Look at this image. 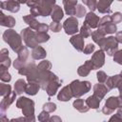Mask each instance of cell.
<instances>
[{"mask_svg": "<svg viewBox=\"0 0 122 122\" xmlns=\"http://www.w3.org/2000/svg\"><path fill=\"white\" fill-rule=\"evenodd\" d=\"M60 85H61V82L59 81V79H58L57 76H56V77H55L54 79H52V80L49 83V85L47 86V88H46L47 93H48L50 96L54 95L55 92H56V91H57V89L60 87Z\"/></svg>", "mask_w": 122, "mask_h": 122, "instance_id": "5bb4252c", "label": "cell"}, {"mask_svg": "<svg viewBox=\"0 0 122 122\" xmlns=\"http://www.w3.org/2000/svg\"><path fill=\"white\" fill-rule=\"evenodd\" d=\"M3 38L4 40L10 46V48L18 52L21 49H22V41H21V37L19 36V34H17L13 30H8L4 32L3 34Z\"/></svg>", "mask_w": 122, "mask_h": 122, "instance_id": "7a4b0ae2", "label": "cell"}, {"mask_svg": "<svg viewBox=\"0 0 122 122\" xmlns=\"http://www.w3.org/2000/svg\"><path fill=\"white\" fill-rule=\"evenodd\" d=\"M111 19H112V22L113 24H117V23H120L122 21V14L120 12H114L112 16H111Z\"/></svg>", "mask_w": 122, "mask_h": 122, "instance_id": "f35d334b", "label": "cell"}, {"mask_svg": "<svg viewBox=\"0 0 122 122\" xmlns=\"http://www.w3.org/2000/svg\"><path fill=\"white\" fill-rule=\"evenodd\" d=\"M91 70H92V63H91L90 60H88V61L85 62L84 65H82V66H80V67L78 68L77 72H78V74L81 75V76H87V75L90 73Z\"/></svg>", "mask_w": 122, "mask_h": 122, "instance_id": "603a6c76", "label": "cell"}, {"mask_svg": "<svg viewBox=\"0 0 122 122\" xmlns=\"http://www.w3.org/2000/svg\"><path fill=\"white\" fill-rule=\"evenodd\" d=\"M61 24L59 22H52L51 25H50V29L54 31V32H58L60 30H61Z\"/></svg>", "mask_w": 122, "mask_h": 122, "instance_id": "ee69618b", "label": "cell"}, {"mask_svg": "<svg viewBox=\"0 0 122 122\" xmlns=\"http://www.w3.org/2000/svg\"><path fill=\"white\" fill-rule=\"evenodd\" d=\"M43 110L48 112H52L56 110V105L54 103H51V102H48L46 103L44 106H43Z\"/></svg>", "mask_w": 122, "mask_h": 122, "instance_id": "8d00e7d4", "label": "cell"}, {"mask_svg": "<svg viewBox=\"0 0 122 122\" xmlns=\"http://www.w3.org/2000/svg\"><path fill=\"white\" fill-rule=\"evenodd\" d=\"M49 122H62L61 121V118L59 117V116H52V117H51L50 118V120H49Z\"/></svg>", "mask_w": 122, "mask_h": 122, "instance_id": "c3c4849f", "label": "cell"}, {"mask_svg": "<svg viewBox=\"0 0 122 122\" xmlns=\"http://www.w3.org/2000/svg\"><path fill=\"white\" fill-rule=\"evenodd\" d=\"M27 4L30 7L32 16H48L51 13L55 1H31Z\"/></svg>", "mask_w": 122, "mask_h": 122, "instance_id": "6da1fadb", "label": "cell"}, {"mask_svg": "<svg viewBox=\"0 0 122 122\" xmlns=\"http://www.w3.org/2000/svg\"><path fill=\"white\" fill-rule=\"evenodd\" d=\"M2 9L8 10L11 12H16L19 10L20 8V3L16 2V1H5V2H1L0 3Z\"/></svg>", "mask_w": 122, "mask_h": 122, "instance_id": "9a60e30c", "label": "cell"}, {"mask_svg": "<svg viewBox=\"0 0 122 122\" xmlns=\"http://www.w3.org/2000/svg\"><path fill=\"white\" fill-rule=\"evenodd\" d=\"M71 97H72V93H71V89H70V86L64 87V88L60 91V92L58 93V95H57V98H58V100H60V101H68V100H70Z\"/></svg>", "mask_w": 122, "mask_h": 122, "instance_id": "ac0fdd59", "label": "cell"}, {"mask_svg": "<svg viewBox=\"0 0 122 122\" xmlns=\"http://www.w3.org/2000/svg\"><path fill=\"white\" fill-rule=\"evenodd\" d=\"M101 100H99L97 97H95L94 95H92V96H89L87 99H86V104L89 108H92V109H97L99 107V103H100Z\"/></svg>", "mask_w": 122, "mask_h": 122, "instance_id": "83f0119b", "label": "cell"}, {"mask_svg": "<svg viewBox=\"0 0 122 122\" xmlns=\"http://www.w3.org/2000/svg\"><path fill=\"white\" fill-rule=\"evenodd\" d=\"M23 20L30 26V28L31 30H36L37 31H40V32H47L50 26L46 25V24H43V23H39L35 18L34 16L32 15H27V16H24L23 17Z\"/></svg>", "mask_w": 122, "mask_h": 122, "instance_id": "52a82bcc", "label": "cell"}, {"mask_svg": "<svg viewBox=\"0 0 122 122\" xmlns=\"http://www.w3.org/2000/svg\"><path fill=\"white\" fill-rule=\"evenodd\" d=\"M69 86L71 91L72 96H74V97H80L81 95L87 93L91 89V83L89 81L74 80Z\"/></svg>", "mask_w": 122, "mask_h": 122, "instance_id": "3957f363", "label": "cell"}, {"mask_svg": "<svg viewBox=\"0 0 122 122\" xmlns=\"http://www.w3.org/2000/svg\"><path fill=\"white\" fill-rule=\"evenodd\" d=\"M26 87H27V84L25 82L24 79H19L16 81L15 85H14V90L16 92L17 94H21L22 92H24L26 91Z\"/></svg>", "mask_w": 122, "mask_h": 122, "instance_id": "f546056e", "label": "cell"}, {"mask_svg": "<svg viewBox=\"0 0 122 122\" xmlns=\"http://www.w3.org/2000/svg\"><path fill=\"white\" fill-rule=\"evenodd\" d=\"M15 95H16V92H11V93L6 97H4L1 101V110L2 112H4L6 109L9 108V106L14 101L15 99Z\"/></svg>", "mask_w": 122, "mask_h": 122, "instance_id": "d6986e66", "label": "cell"}, {"mask_svg": "<svg viewBox=\"0 0 122 122\" xmlns=\"http://www.w3.org/2000/svg\"><path fill=\"white\" fill-rule=\"evenodd\" d=\"M83 4L87 5L92 11H93L96 9V7H97V2L93 1V0L92 1H91V0H83Z\"/></svg>", "mask_w": 122, "mask_h": 122, "instance_id": "74e56055", "label": "cell"}, {"mask_svg": "<svg viewBox=\"0 0 122 122\" xmlns=\"http://www.w3.org/2000/svg\"><path fill=\"white\" fill-rule=\"evenodd\" d=\"M121 74H122V71H121Z\"/></svg>", "mask_w": 122, "mask_h": 122, "instance_id": "11a10c76", "label": "cell"}, {"mask_svg": "<svg viewBox=\"0 0 122 122\" xmlns=\"http://www.w3.org/2000/svg\"><path fill=\"white\" fill-rule=\"evenodd\" d=\"M46 51L41 46H37L36 48H34L31 52V56L33 59H43L46 57Z\"/></svg>", "mask_w": 122, "mask_h": 122, "instance_id": "cb8c5ba5", "label": "cell"}, {"mask_svg": "<svg viewBox=\"0 0 122 122\" xmlns=\"http://www.w3.org/2000/svg\"><path fill=\"white\" fill-rule=\"evenodd\" d=\"M108 122H122V116L120 114L116 113V114L112 115Z\"/></svg>", "mask_w": 122, "mask_h": 122, "instance_id": "bcb514c9", "label": "cell"}, {"mask_svg": "<svg viewBox=\"0 0 122 122\" xmlns=\"http://www.w3.org/2000/svg\"><path fill=\"white\" fill-rule=\"evenodd\" d=\"M1 122H9V120H8V118L3 114L2 115V117H1Z\"/></svg>", "mask_w": 122, "mask_h": 122, "instance_id": "816d5d0a", "label": "cell"}, {"mask_svg": "<svg viewBox=\"0 0 122 122\" xmlns=\"http://www.w3.org/2000/svg\"><path fill=\"white\" fill-rule=\"evenodd\" d=\"M39 89H40V85L38 83H30L27 85L25 92H27L30 95H34L39 91Z\"/></svg>", "mask_w": 122, "mask_h": 122, "instance_id": "f1b7e54d", "label": "cell"}, {"mask_svg": "<svg viewBox=\"0 0 122 122\" xmlns=\"http://www.w3.org/2000/svg\"><path fill=\"white\" fill-rule=\"evenodd\" d=\"M17 53H18V58L13 62V66L15 69L20 70L21 68H23L25 66V63H26L28 56H29V51H28L27 48L23 46L22 49Z\"/></svg>", "mask_w": 122, "mask_h": 122, "instance_id": "8fae6325", "label": "cell"}, {"mask_svg": "<svg viewBox=\"0 0 122 122\" xmlns=\"http://www.w3.org/2000/svg\"><path fill=\"white\" fill-rule=\"evenodd\" d=\"M92 30H91V28L88 27L87 25H83L80 29V35L83 37V38H87L89 37L90 35H92Z\"/></svg>", "mask_w": 122, "mask_h": 122, "instance_id": "e575fe53", "label": "cell"}, {"mask_svg": "<svg viewBox=\"0 0 122 122\" xmlns=\"http://www.w3.org/2000/svg\"><path fill=\"white\" fill-rule=\"evenodd\" d=\"M17 108L22 109L24 116L33 115L34 113V103L32 100L27 98V97H20L16 102Z\"/></svg>", "mask_w": 122, "mask_h": 122, "instance_id": "8992f818", "label": "cell"}, {"mask_svg": "<svg viewBox=\"0 0 122 122\" xmlns=\"http://www.w3.org/2000/svg\"><path fill=\"white\" fill-rule=\"evenodd\" d=\"M99 22H100L99 17L97 15H95L92 11H91L86 15L84 25H87L91 29H94V28H97L99 26Z\"/></svg>", "mask_w": 122, "mask_h": 122, "instance_id": "4fadbf2b", "label": "cell"}, {"mask_svg": "<svg viewBox=\"0 0 122 122\" xmlns=\"http://www.w3.org/2000/svg\"><path fill=\"white\" fill-rule=\"evenodd\" d=\"M35 38L37 43H44L46 41H48L50 39V36L48 35L47 32H40V31H36L35 32Z\"/></svg>", "mask_w": 122, "mask_h": 122, "instance_id": "1f68e13d", "label": "cell"}, {"mask_svg": "<svg viewBox=\"0 0 122 122\" xmlns=\"http://www.w3.org/2000/svg\"><path fill=\"white\" fill-rule=\"evenodd\" d=\"M98 45L100 46L102 51H107L108 55H112L116 52L118 42L116 41V39L113 36H110V37L104 38Z\"/></svg>", "mask_w": 122, "mask_h": 122, "instance_id": "5b68a950", "label": "cell"}, {"mask_svg": "<svg viewBox=\"0 0 122 122\" xmlns=\"http://www.w3.org/2000/svg\"><path fill=\"white\" fill-rule=\"evenodd\" d=\"M63 28H64V30H65L67 34H74V33H76V31L78 30V21H77V19L74 18V17L68 18L64 22Z\"/></svg>", "mask_w": 122, "mask_h": 122, "instance_id": "30bf717a", "label": "cell"}, {"mask_svg": "<svg viewBox=\"0 0 122 122\" xmlns=\"http://www.w3.org/2000/svg\"><path fill=\"white\" fill-rule=\"evenodd\" d=\"M104 60H105L104 51H103L102 50L97 51L92 55V59L90 60L91 63H92V70H96V69L101 68V67L104 65Z\"/></svg>", "mask_w": 122, "mask_h": 122, "instance_id": "7c38bea8", "label": "cell"}, {"mask_svg": "<svg viewBox=\"0 0 122 122\" xmlns=\"http://www.w3.org/2000/svg\"><path fill=\"white\" fill-rule=\"evenodd\" d=\"M0 91H1V95L3 97H6L11 93V88L10 85H7V84H1Z\"/></svg>", "mask_w": 122, "mask_h": 122, "instance_id": "836d02e7", "label": "cell"}, {"mask_svg": "<svg viewBox=\"0 0 122 122\" xmlns=\"http://www.w3.org/2000/svg\"><path fill=\"white\" fill-rule=\"evenodd\" d=\"M108 91H109V89L102 84H96L93 86V95L95 97H97L99 100H101L105 96V94L108 92Z\"/></svg>", "mask_w": 122, "mask_h": 122, "instance_id": "2e32d148", "label": "cell"}, {"mask_svg": "<svg viewBox=\"0 0 122 122\" xmlns=\"http://www.w3.org/2000/svg\"><path fill=\"white\" fill-rule=\"evenodd\" d=\"M21 119H22V122H34V121H35L34 115L24 116V117H21Z\"/></svg>", "mask_w": 122, "mask_h": 122, "instance_id": "7dc6e473", "label": "cell"}, {"mask_svg": "<svg viewBox=\"0 0 122 122\" xmlns=\"http://www.w3.org/2000/svg\"><path fill=\"white\" fill-rule=\"evenodd\" d=\"M0 23L2 26H6V27H13L15 25V19L12 16H7L5 15L3 12H1L0 15Z\"/></svg>", "mask_w": 122, "mask_h": 122, "instance_id": "7402d4cb", "label": "cell"}, {"mask_svg": "<svg viewBox=\"0 0 122 122\" xmlns=\"http://www.w3.org/2000/svg\"><path fill=\"white\" fill-rule=\"evenodd\" d=\"M65 11L69 15H75L76 8H74L77 5V1H63Z\"/></svg>", "mask_w": 122, "mask_h": 122, "instance_id": "ffe728a7", "label": "cell"}, {"mask_svg": "<svg viewBox=\"0 0 122 122\" xmlns=\"http://www.w3.org/2000/svg\"><path fill=\"white\" fill-rule=\"evenodd\" d=\"M98 29L102 30L105 32V34L106 33H113L117 30L116 25L112 22V19H111L110 15H105L103 18L100 19Z\"/></svg>", "mask_w": 122, "mask_h": 122, "instance_id": "9c48e42d", "label": "cell"}, {"mask_svg": "<svg viewBox=\"0 0 122 122\" xmlns=\"http://www.w3.org/2000/svg\"><path fill=\"white\" fill-rule=\"evenodd\" d=\"M10 122H22V119L20 117V118H17V119H12V120H10Z\"/></svg>", "mask_w": 122, "mask_h": 122, "instance_id": "f5cc1de1", "label": "cell"}, {"mask_svg": "<svg viewBox=\"0 0 122 122\" xmlns=\"http://www.w3.org/2000/svg\"><path fill=\"white\" fill-rule=\"evenodd\" d=\"M21 35H22V38L25 41V44L27 47H30V48L34 49L38 46V43L35 38V32L30 28L22 30Z\"/></svg>", "mask_w": 122, "mask_h": 122, "instance_id": "ba28073f", "label": "cell"}, {"mask_svg": "<svg viewBox=\"0 0 122 122\" xmlns=\"http://www.w3.org/2000/svg\"><path fill=\"white\" fill-rule=\"evenodd\" d=\"M122 108V96H111L107 99L105 106L102 109V112L105 114H111L115 109Z\"/></svg>", "mask_w": 122, "mask_h": 122, "instance_id": "277c9868", "label": "cell"}, {"mask_svg": "<svg viewBox=\"0 0 122 122\" xmlns=\"http://www.w3.org/2000/svg\"><path fill=\"white\" fill-rule=\"evenodd\" d=\"M86 13V9L82 6V5H78L76 8V11H75V15L77 17H83Z\"/></svg>", "mask_w": 122, "mask_h": 122, "instance_id": "ab89813d", "label": "cell"}, {"mask_svg": "<svg viewBox=\"0 0 122 122\" xmlns=\"http://www.w3.org/2000/svg\"><path fill=\"white\" fill-rule=\"evenodd\" d=\"M92 40H93L95 43L99 44V43L105 38V32H104L102 30L98 29L97 30H95V31H93V32L92 33Z\"/></svg>", "mask_w": 122, "mask_h": 122, "instance_id": "4dcf8cb0", "label": "cell"}, {"mask_svg": "<svg viewBox=\"0 0 122 122\" xmlns=\"http://www.w3.org/2000/svg\"><path fill=\"white\" fill-rule=\"evenodd\" d=\"M117 88L119 89V92H120V95L122 96V81L118 84V86H117Z\"/></svg>", "mask_w": 122, "mask_h": 122, "instance_id": "f907efd6", "label": "cell"}, {"mask_svg": "<svg viewBox=\"0 0 122 122\" xmlns=\"http://www.w3.org/2000/svg\"><path fill=\"white\" fill-rule=\"evenodd\" d=\"M63 10L59 6H54L51 11V19L53 22H59L63 18Z\"/></svg>", "mask_w": 122, "mask_h": 122, "instance_id": "d4e9b609", "label": "cell"}, {"mask_svg": "<svg viewBox=\"0 0 122 122\" xmlns=\"http://www.w3.org/2000/svg\"><path fill=\"white\" fill-rule=\"evenodd\" d=\"M10 79H11V77H10V74L8 72L7 68L1 66V80L5 81V82H9V81H10Z\"/></svg>", "mask_w": 122, "mask_h": 122, "instance_id": "d590c367", "label": "cell"}, {"mask_svg": "<svg viewBox=\"0 0 122 122\" xmlns=\"http://www.w3.org/2000/svg\"><path fill=\"white\" fill-rule=\"evenodd\" d=\"M115 39H116V41H117V42L122 43V31H118V32L116 33Z\"/></svg>", "mask_w": 122, "mask_h": 122, "instance_id": "681fc988", "label": "cell"}, {"mask_svg": "<svg viewBox=\"0 0 122 122\" xmlns=\"http://www.w3.org/2000/svg\"><path fill=\"white\" fill-rule=\"evenodd\" d=\"M97 79H98L99 83H104V82H106V81H107L108 76L106 75V73H105L104 71H99L97 72Z\"/></svg>", "mask_w": 122, "mask_h": 122, "instance_id": "7bdbcfd3", "label": "cell"}, {"mask_svg": "<svg viewBox=\"0 0 122 122\" xmlns=\"http://www.w3.org/2000/svg\"><path fill=\"white\" fill-rule=\"evenodd\" d=\"M50 119V115H49V112H46V111H43L39 115H38V120L40 122H45V121H48Z\"/></svg>", "mask_w": 122, "mask_h": 122, "instance_id": "60d3db41", "label": "cell"}, {"mask_svg": "<svg viewBox=\"0 0 122 122\" xmlns=\"http://www.w3.org/2000/svg\"><path fill=\"white\" fill-rule=\"evenodd\" d=\"M112 1H106V0H103V1H99L97 2V10H99V12L101 13H109L111 11V8L110 6L112 5Z\"/></svg>", "mask_w": 122, "mask_h": 122, "instance_id": "44dd1931", "label": "cell"}, {"mask_svg": "<svg viewBox=\"0 0 122 122\" xmlns=\"http://www.w3.org/2000/svg\"><path fill=\"white\" fill-rule=\"evenodd\" d=\"M51 68V64L49 61H42L38 66H37V71L39 72H44L47 71H50V69Z\"/></svg>", "mask_w": 122, "mask_h": 122, "instance_id": "d6a6232c", "label": "cell"}, {"mask_svg": "<svg viewBox=\"0 0 122 122\" xmlns=\"http://www.w3.org/2000/svg\"><path fill=\"white\" fill-rule=\"evenodd\" d=\"M70 41L78 51H83V50H84V40H83V37L80 34L73 35L71 38Z\"/></svg>", "mask_w": 122, "mask_h": 122, "instance_id": "e0dca14e", "label": "cell"}, {"mask_svg": "<svg viewBox=\"0 0 122 122\" xmlns=\"http://www.w3.org/2000/svg\"><path fill=\"white\" fill-rule=\"evenodd\" d=\"M73 107H74L76 110H78L79 112H88L89 109H90V108L87 106L86 102H84L83 99H76V100L73 102Z\"/></svg>", "mask_w": 122, "mask_h": 122, "instance_id": "4316f807", "label": "cell"}, {"mask_svg": "<svg viewBox=\"0 0 122 122\" xmlns=\"http://www.w3.org/2000/svg\"><path fill=\"white\" fill-rule=\"evenodd\" d=\"M1 66L7 69L10 66V59L9 58V51L6 49H3L1 51Z\"/></svg>", "mask_w": 122, "mask_h": 122, "instance_id": "484cf974", "label": "cell"}, {"mask_svg": "<svg viewBox=\"0 0 122 122\" xmlns=\"http://www.w3.org/2000/svg\"><path fill=\"white\" fill-rule=\"evenodd\" d=\"M45 122H49V121H45Z\"/></svg>", "mask_w": 122, "mask_h": 122, "instance_id": "db71d44e", "label": "cell"}, {"mask_svg": "<svg viewBox=\"0 0 122 122\" xmlns=\"http://www.w3.org/2000/svg\"><path fill=\"white\" fill-rule=\"evenodd\" d=\"M94 48H95V46H94L93 44H88V45L84 48L83 52L86 53V54H90V53H92V52L94 51Z\"/></svg>", "mask_w": 122, "mask_h": 122, "instance_id": "f6af8a7d", "label": "cell"}, {"mask_svg": "<svg viewBox=\"0 0 122 122\" xmlns=\"http://www.w3.org/2000/svg\"><path fill=\"white\" fill-rule=\"evenodd\" d=\"M113 60H114L116 63L122 65V50H119V51H117L114 53V55H113Z\"/></svg>", "mask_w": 122, "mask_h": 122, "instance_id": "b9f144b4", "label": "cell"}]
</instances>
